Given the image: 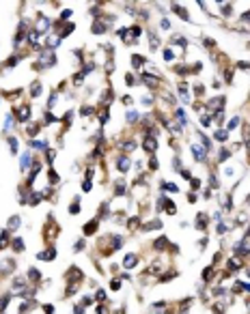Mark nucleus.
Masks as SVG:
<instances>
[{
	"instance_id": "nucleus-3",
	"label": "nucleus",
	"mask_w": 250,
	"mask_h": 314,
	"mask_svg": "<svg viewBox=\"0 0 250 314\" xmlns=\"http://www.w3.org/2000/svg\"><path fill=\"white\" fill-rule=\"evenodd\" d=\"M190 148H192V155L196 157V161H205V148H201L199 144H192Z\"/></svg>"
},
{
	"instance_id": "nucleus-28",
	"label": "nucleus",
	"mask_w": 250,
	"mask_h": 314,
	"mask_svg": "<svg viewBox=\"0 0 250 314\" xmlns=\"http://www.w3.org/2000/svg\"><path fill=\"white\" fill-rule=\"evenodd\" d=\"M7 245H9V237L7 234H0V250H4Z\"/></svg>"
},
{
	"instance_id": "nucleus-18",
	"label": "nucleus",
	"mask_w": 250,
	"mask_h": 314,
	"mask_svg": "<svg viewBox=\"0 0 250 314\" xmlns=\"http://www.w3.org/2000/svg\"><path fill=\"white\" fill-rule=\"evenodd\" d=\"M153 245H155V250H164V247L168 245V241L164 239V237H160V239H158V241H155Z\"/></svg>"
},
{
	"instance_id": "nucleus-41",
	"label": "nucleus",
	"mask_w": 250,
	"mask_h": 314,
	"mask_svg": "<svg viewBox=\"0 0 250 314\" xmlns=\"http://www.w3.org/2000/svg\"><path fill=\"white\" fill-rule=\"evenodd\" d=\"M97 299L104 301V299H106V293H104V290H97Z\"/></svg>"
},
{
	"instance_id": "nucleus-27",
	"label": "nucleus",
	"mask_w": 250,
	"mask_h": 314,
	"mask_svg": "<svg viewBox=\"0 0 250 314\" xmlns=\"http://www.w3.org/2000/svg\"><path fill=\"white\" fill-rule=\"evenodd\" d=\"M9 146H11V153H17V140L15 138H9Z\"/></svg>"
},
{
	"instance_id": "nucleus-11",
	"label": "nucleus",
	"mask_w": 250,
	"mask_h": 314,
	"mask_svg": "<svg viewBox=\"0 0 250 314\" xmlns=\"http://www.w3.org/2000/svg\"><path fill=\"white\" fill-rule=\"evenodd\" d=\"M47 28H50V22H47L45 17H41V22L37 24V35H39V32H45Z\"/></svg>"
},
{
	"instance_id": "nucleus-7",
	"label": "nucleus",
	"mask_w": 250,
	"mask_h": 314,
	"mask_svg": "<svg viewBox=\"0 0 250 314\" xmlns=\"http://www.w3.org/2000/svg\"><path fill=\"white\" fill-rule=\"evenodd\" d=\"M142 146H145V148H147L149 153H153V151L158 148V142H155V140H153L151 135H147V138H145V144H142Z\"/></svg>"
},
{
	"instance_id": "nucleus-43",
	"label": "nucleus",
	"mask_w": 250,
	"mask_h": 314,
	"mask_svg": "<svg viewBox=\"0 0 250 314\" xmlns=\"http://www.w3.org/2000/svg\"><path fill=\"white\" fill-rule=\"evenodd\" d=\"M43 310H45V314H54V308L52 306H43Z\"/></svg>"
},
{
	"instance_id": "nucleus-37",
	"label": "nucleus",
	"mask_w": 250,
	"mask_h": 314,
	"mask_svg": "<svg viewBox=\"0 0 250 314\" xmlns=\"http://www.w3.org/2000/svg\"><path fill=\"white\" fill-rule=\"evenodd\" d=\"M110 288H112V290H119V288H121V282H119V280H114V282L110 284Z\"/></svg>"
},
{
	"instance_id": "nucleus-22",
	"label": "nucleus",
	"mask_w": 250,
	"mask_h": 314,
	"mask_svg": "<svg viewBox=\"0 0 250 314\" xmlns=\"http://www.w3.org/2000/svg\"><path fill=\"white\" fill-rule=\"evenodd\" d=\"M106 28H108V24H99V22L93 24V32H104Z\"/></svg>"
},
{
	"instance_id": "nucleus-21",
	"label": "nucleus",
	"mask_w": 250,
	"mask_h": 314,
	"mask_svg": "<svg viewBox=\"0 0 250 314\" xmlns=\"http://www.w3.org/2000/svg\"><path fill=\"white\" fill-rule=\"evenodd\" d=\"M142 62H145V58H142V56H138V54H134V58H132V65H134V67L138 69V67H140Z\"/></svg>"
},
{
	"instance_id": "nucleus-13",
	"label": "nucleus",
	"mask_w": 250,
	"mask_h": 314,
	"mask_svg": "<svg viewBox=\"0 0 250 314\" xmlns=\"http://www.w3.org/2000/svg\"><path fill=\"white\" fill-rule=\"evenodd\" d=\"M155 228H162V222L160 220H153V222L145 224V230H155Z\"/></svg>"
},
{
	"instance_id": "nucleus-19",
	"label": "nucleus",
	"mask_w": 250,
	"mask_h": 314,
	"mask_svg": "<svg viewBox=\"0 0 250 314\" xmlns=\"http://www.w3.org/2000/svg\"><path fill=\"white\" fill-rule=\"evenodd\" d=\"M205 224H207V215H199V217H196V226H199L201 230H205Z\"/></svg>"
},
{
	"instance_id": "nucleus-42",
	"label": "nucleus",
	"mask_w": 250,
	"mask_h": 314,
	"mask_svg": "<svg viewBox=\"0 0 250 314\" xmlns=\"http://www.w3.org/2000/svg\"><path fill=\"white\" fill-rule=\"evenodd\" d=\"M82 247H84V241H78V243H76V247H74V250H76V252H80V250H82Z\"/></svg>"
},
{
	"instance_id": "nucleus-36",
	"label": "nucleus",
	"mask_w": 250,
	"mask_h": 314,
	"mask_svg": "<svg viewBox=\"0 0 250 314\" xmlns=\"http://www.w3.org/2000/svg\"><path fill=\"white\" fill-rule=\"evenodd\" d=\"M91 187H93V183H91V181L86 179V181H84V183H82V189H84V191H88Z\"/></svg>"
},
{
	"instance_id": "nucleus-31",
	"label": "nucleus",
	"mask_w": 250,
	"mask_h": 314,
	"mask_svg": "<svg viewBox=\"0 0 250 314\" xmlns=\"http://www.w3.org/2000/svg\"><path fill=\"white\" fill-rule=\"evenodd\" d=\"M50 183H58V172L56 170H50Z\"/></svg>"
},
{
	"instance_id": "nucleus-1",
	"label": "nucleus",
	"mask_w": 250,
	"mask_h": 314,
	"mask_svg": "<svg viewBox=\"0 0 250 314\" xmlns=\"http://www.w3.org/2000/svg\"><path fill=\"white\" fill-rule=\"evenodd\" d=\"M37 258L39 260H52V258H56V247H47L45 252H39Z\"/></svg>"
},
{
	"instance_id": "nucleus-6",
	"label": "nucleus",
	"mask_w": 250,
	"mask_h": 314,
	"mask_svg": "<svg viewBox=\"0 0 250 314\" xmlns=\"http://www.w3.org/2000/svg\"><path fill=\"white\" fill-rule=\"evenodd\" d=\"M129 166H132L129 157H119V161H117V168H119L121 172H127V170H129Z\"/></svg>"
},
{
	"instance_id": "nucleus-12",
	"label": "nucleus",
	"mask_w": 250,
	"mask_h": 314,
	"mask_svg": "<svg viewBox=\"0 0 250 314\" xmlns=\"http://www.w3.org/2000/svg\"><path fill=\"white\" fill-rule=\"evenodd\" d=\"M125 121H127V123H136V121H138V112H136V110H129V112L125 114Z\"/></svg>"
},
{
	"instance_id": "nucleus-5",
	"label": "nucleus",
	"mask_w": 250,
	"mask_h": 314,
	"mask_svg": "<svg viewBox=\"0 0 250 314\" xmlns=\"http://www.w3.org/2000/svg\"><path fill=\"white\" fill-rule=\"evenodd\" d=\"M136 263H138V256H136V254H127V256L123 258V267H127V269L136 267Z\"/></svg>"
},
{
	"instance_id": "nucleus-40",
	"label": "nucleus",
	"mask_w": 250,
	"mask_h": 314,
	"mask_svg": "<svg viewBox=\"0 0 250 314\" xmlns=\"http://www.w3.org/2000/svg\"><path fill=\"white\" fill-rule=\"evenodd\" d=\"M47 161H50V164H52V161H54V151H52V148H50V151H47Z\"/></svg>"
},
{
	"instance_id": "nucleus-33",
	"label": "nucleus",
	"mask_w": 250,
	"mask_h": 314,
	"mask_svg": "<svg viewBox=\"0 0 250 314\" xmlns=\"http://www.w3.org/2000/svg\"><path fill=\"white\" fill-rule=\"evenodd\" d=\"M172 58H175V54L170 49H164V60H172Z\"/></svg>"
},
{
	"instance_id": "nucleus-16",
	"label": "nucleus",
	"mask_w": 250,
	"mask_h": 314,
	"mask_svg": "<svg viewBox=\"0 0 250 314\" xmlns=\"http://www.w3.org/2000/svg\"><path fill=\"white\" fill-rule=\"evenodd\" d=\"M13 250L15 252H22L24 250V239H13Z\"/></svg>"
},
{
	"instance_id": "nucleus-8",
	"label": "nucleus",
	"mask_w": 250,
	"mask_h": 314,
	"mask_svg": "<svg viewBox=\"0 0 250 314\" xmlns=\"http://www.w3.org/2000/svg\"><path fill=\"white\" fill-rule=\"evenodd\" d=\"M28 116H30V108H28V105H22V108L17 110V118H20V121H26Z\"/></svg>"
},
{
	"instance_id": "nucleus-2",
	"label": "nucleus",
	"mask_w": 250,
	"mask_h": 314,
	"mask_svg": "<svg viewBox=\"0 0 250 314\" xmlns=\"http://www.w3.org/2000/svg\"><path fill=\"white\" fill-rule=\"evenodd\" d=\"M30 166H33V155L26 151V153L22 155V159H20V168H22V170H28Z\"/></svg>"
},
{
	"instance_id": "nucleus-38",
	"label": "nucleus",
	"mask_w": 250,
	"mask_h": 314,
	"mask_svg": "<svg viewBox=\"0 0 250 314\" xmlns=\"http://www.w3.org/2000/svg\"><path fill=\"white\" fill-rule=\"evenodd\" d=\"M209 185H211V187H218V179H216V177H213V174H211V177H209Z\"/></svg>"
},
{
	"instance_id": "nucleus-30",
	"label": "nucleus",
	"mask_w": 250,
	"mask_h": 314,
	"mask_svg": "<svg viewBox=\"0 0 250 314\" xmlns=\"http://www.w3.org/2000/svg\"><path fill=\"white\" fill-rule=\"evenodd\" d=\"M209 275H213V269H211V267H207V269L203 271V280H205V282H209Z\"/></svg>"
},
{
	"instance_id": "nucleus-29",
	"label": "nucleus",
	"mask_w": 250,
	"mask_h": 314,
	"mask_svg": "<svg viewBox=\"0 0 250 314\" xmlns=\"http://www.w3.org/2000/svg\"><path fill=\"white\" fill-rule=\"evenodd\" d=\"M28 275L33 277V282H37V280L41 277V273H39V271H37V269H30V271H28Z\"/></svg>"
},
{
	"instance_id": "nucleus-9",
	"label": "nucleus",
	"mask_w": 250,
	"mask_h": 314,
	"mask_svg": "<svg viewBox=\"0 0 250 314\" xmlns=\"http://www.w3.org/2000/svg\"><path fill=\"white\" fill-rule=\"evenodd\" d=\"M97 230V220H93V222H86L84 224V234H93Z\"/></svg>"
},
{
	"instance_id": "nucleus-24",
	"label": "nucleus",
	"mask_w": 250,
	"mask_h": 314,
	"mask_svg": "<svg viewBox=\"0 0 250 314\" xmlns=\"http://www.w3.org/2000/svg\"><path fill=\"white\" fill-rule=\"evenodd\" d=\"M237 125H239V118H237V116H235V118H231V121H229V125H226V129H229V131H231V129H235V127H237Z\"/></svg>"
},
{
	"instance_id": "nucleus-26",
	"label": "nucleus",
	"mask_w": 250,
	"mask_h": 314,
	"mask_svg": "<svg viewBox=\"0 0 250 314\" xmlns=\"http://www.w3.org/2000/svg\"><path fill=\"white\" fill-rule=\"evenodd\" d=\"M13 127V114H7V121H4V129H11Z\"/></svg>"
},
{
	"instance_id": "nucleus-23",
	"label": "nucleus",
	"mask_w": 250,
	"mask_h": 314,
	"mask_svg": "<svg viewBox=\"0 0 250 314\" xmlns=\"http://www.w3.org/2000/svg\"><path fill=\"white\" fill-rule=\"evenodd\" d=\"M9 301H11V295H4V297L0 299V312H2V310L9 306Z\"/></svg>"
},
{
	"instance_id": "nucleus-20",
	"label": "nucleus",
	"mask_w": 250,
	"mask_h": 314,
	"mask_svg": "<svg viewBox=\"0 0 250 314\" xmlns=\"http://www.w3.org/2000/svg\"><path fill=\"white\" fill-rule=\"evenodd\" d=\"M30 146H35V148H39V151H43V148H47V144H45L43 140H33V142H30Z\"/></svg>"
},
{
	"instance_id": "nucleus-34",
	"label": "nucleus",
	"mask_w": 250,
	"mask_h": 314,
	"mask_svg": "<svg viewBox=\"0 0 250 314\" xmlns=\"http://www.w3.org/2000/svg\"><path fill=\"white\" fill-rule=\"evenodd\" d=\"M209 123H211V116H203V118H201V125H203V127H209Z\"/></svg>"
},
{
	"instance_id": "nucleus-14",
	"label": "nucleus",
	"mask_w": 250,
	"mask_h": 314,
	"mask_svg": "<svg viewBox=\"0 0 250 314\" xmlns=\"http://www.w3.org/2000/svg\"><path fill=\"white\" fill-rule=\"evenodd\" d=\"M30 95H33V97H39V95H41V84H39V82H35V84L30 86Z\"/></svg>"
},
{
	"instance_id": "nucleus-15",
	"label": "nucleus",
	"mask_w": 250,
	"mask_h": 314,
	"mask_svg": "<svg viewBox=\"0 0 250 314\" xmlns=\"http://www.w3.org/2000/svg\"><path fill=\"white\" fill-rule=\"evenodd\" d=\"M17 226H20V217L15 215V217H11V220H9V230L13 232V230H17Z\"/></svg>"
},
{
	"instance_id": "nucleus-4",
	"label": "nucleus",
	"mask_w": 250,
	"mask_h": 314,
	"mask_svg": "<svg viewBox=\"0 0 250 314\" xmlns=\"http://www.w3.org/2000/svg\"><path fill=\"white\" fill-rule=\"evenodd\" d=\"M248 252H250V245H248V241H239V243H235V254L244 256V254H248Z\"/></svg>"
},
{
	"instance_id": "nucleus-35",
	"label": "nucleus",
	"mask_w": 250,
	"mask_h": 314,
	"mask_svg": "<svg viewBox=\"0 0 250 314\" xmlns=\"http://www.w3.org/2000/svg\"><path fill=\"white\" fill-rule=\"evenodd\" d=\"M37 131H39V125H30V127H28V134L30 135H35Z\"/></svg>"
},
{
	"instance_id": "nucleus-32",
	"label": "nucleus",
	"mask_w": 250,
	"mask_h": 314,
	"mask_svg": "<svg viewBox=\"0 0 250 314\" xmlns=\"http://www.w3.org/2000/svg\"><path fill=\"white\" fill-rule=\"evenodd\" d=\"M229 155H231V153H229L226 148H222V151H220V161H226V157H229Z\"/></svg>"
},
{
	"instance_id": "nucleus-45",
	"label": "nucleus",
	"mask_w": 250,
	"mask_h": 314,
	"mask_svg": "<svg viewBox=\"0 0 250 314\" xmlns=\"http://www.w3.org/2000/svg\"><path fill=\"white\" fill-rule=\"evenodd\" d=\"M97 312H99V314H108V310H106V306H101V308H99Z\"/></svg>"
},
{
	"instance_id": "nucleus-25",
	"label": "nucleus",
	"mask_w": 250,
	"mask_h": 314,
	"mask_svg": "<svg viewBox=\"0 0 250 314\" xmlns=\"http://www.w3.org/2000/svg\"><path fill=\"white\" fill-rule=\"evenodd\" d=\"M162 187H164V189H168V191H177V194H179V187H177V185H172V183H162Z\"/></svg>"
},
{
	"instance_id": "nucleus-17",
	"label": "nucleus",
	"mask_w": 250,
	"mask_h": 314,
	"mask_svg": "<svg viewBox=\"0 0 250 314\" xmlns=\"http://www.w3.org/2000/svg\"><path fill=\"white\" fill-rule=\"evenodd\" d=\"M213 138H216V140H220V142H224V140H229V131H222V129H220V131H216V134H213Z\"/></svg>"
},
{
	"instance_id": "nucleus-39",
	"label": "nucleus",
	"mask_w": 250,
	"mask_h": 314,
	"mask_svg": "<svg viewBox=\"0 0 250 314\" xmlns=\"http://www.w3.org/2000/svg\"><path fill=\"white\" fill-rule=\"evenodd\" d=\"M190 183H192V187H194V189H196V187H201V181H199V179H190Z\"/></svg>"
},
{
	"instance_id": "nucleus-44",
	"label": "nucleus",
	"mask_w": 250,
	"mask_h": 314,
	"mask_svg": "<svg viewBox=\"0 0 250 314\" xmlns=\"http://www.w3.org/2000/svg\"><path fill=\"white\" fill-rule=\"evenodd\" d=\"M74 314H84V310H82V306H76V310H74Z\"/></svg>"
},
{
	"instance_id": "nucleus-10",
	"label": "nucleus",
	"mask_w": 250,
	"mask_h": 314,
	"mask_svg": "<svg viewBox=\"0 0 250 314\" xmlns=\"http://www.w3.org/2000/svg\"><path fill=\"white\" fill-rule=\"evenodd\" d=\"M69 213H71V215H78V213H80V198H76V202L69 204Z\"/></svg>"
}]
</instances>
